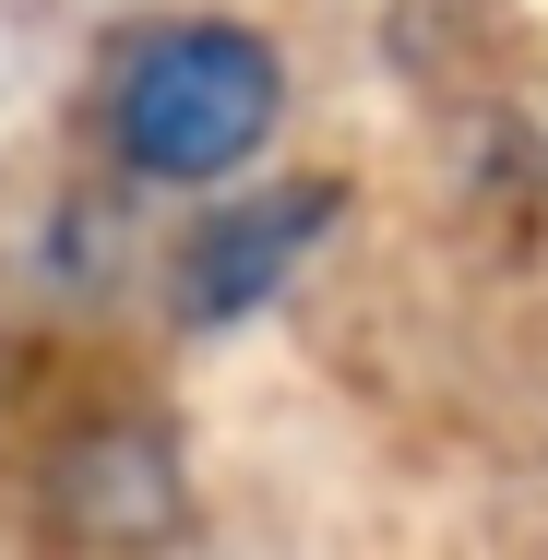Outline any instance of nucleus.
I'll return each instance as SVG.
<instances>
[{
	"label": "nucleus",
	"instance_id": "nucleus-1",
	"mask_svg": "<svg viewBox=\"0 0 548 560\" xmlns=\"http://www.w3.org/2000/svg\"><path fill=\"white\" fill-rule=\"evenodd\" d=\"M275 108H287V72L250 24H155L119 60L108 131L143 179H226L238 155H263Z\"/></svg>",
	"mask_w": 548,
	"mask_h": 560
},
{
	"label": "nucleus",
	"instance_id": "nucleus-2",
	"mask_svg": "<svg viewBox=\"0 0 548 560\" xmlns=\"http://www.w3.org/2000/svg\"><path fill=\"white\" fill-rule=\"evenodd\" d=\"M323 226H334V191H311V179L226 203V215L191 238V262H179V311H191V323H238V311H263V299L299 275V250H311Z\"/></svg>",
	"mask_w": 548,
	"mask_h": 560
}]
</instances>
